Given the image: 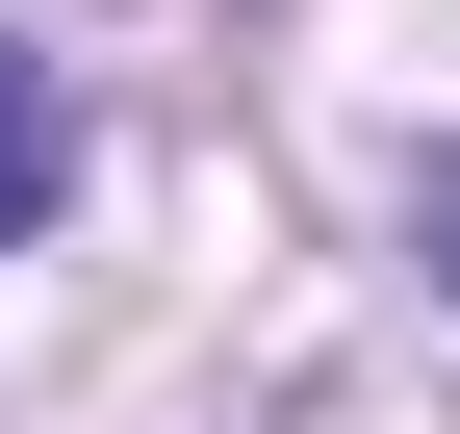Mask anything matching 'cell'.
Segmentation results:
<instances>
[{
    "mask_svg": "<svg viewBox=\"0 0 460 434\" xmlns=\"http://www.w3.org/2000/svg\"><path fill=\"white\" fill-rule=\"evenodd\" d=\"M410 256H435V307H460V128L410 153Z\"/></svg>",
    "mask_w": 460,
    "mask_h": 434,
    "instance_id": "7a4b0ae2",
    "label": "cell"
},
{
    "mask_svg": "<svg viewBox=\"0 0 460 434\" xmlns=\"http://www.w3.org/2000/svg\"><path fill=\"white\" fill-rule=\"evenodd\" d=\"M26 204H51V77L0 51V256H26Z\"/></svg>",
    "mask_w": 460,
    "mask_h": 434,
    "instance_id": "6da1fadb",
    "label": "cell"
}]
</instances>
